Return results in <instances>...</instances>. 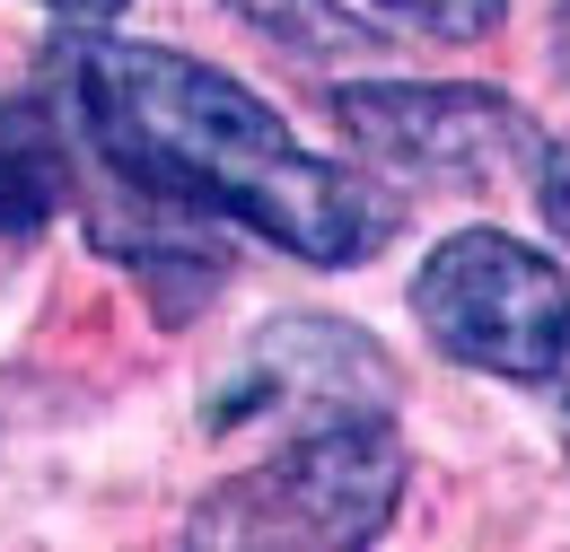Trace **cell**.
I'll use <instances>...</instances> for the list:
<instances>
[{"label":"cell","mask_w":570,"mask_h":552,"mask_svg":"<svg viewBox=\"0 0 570 552\" xmlns=\"http://www.w3.org/2000/svg\"><path fill=\"white\" fill-rule=\"evenodd\" d=\"M334 124L368 167L430 185V194H500L518 185L544 132L509 88H430V79H368L334 88Z\"/></svg>","instance_id":"4"},{"label":"cell","mask_w":570,"mask_h":552,"mask_svg":"<svg viewBox=\"0 0 570 552\" xmlns=\"http://www.w3.org/2000/svg\"><path fill=\"white\" fill-rule=\"evenodd\" d=\"M535 203H544V228L570 237V140H544V158H535Z\"/></svg>","instance_id":"9"},{"label":"cell","mask_w":570,"mask_h":552,"mask_svg":"<svg viewBox=\"0 0 570 552\" xmlns=\"http://www.w3.org/2000/svg\"><path fill=\"white\" fill-rule=\"evenodd\" d=\"M413 316L456 368L509 386H553L570 368V280L553 255L518 246L509 228H456L413 273Z\"/></svg>","instance_id":"3"},{"label":"cell","mask_w":570,"mask_h":552,"mask_svg":"<svg viewBox=\"0 0 570 552\" xmlns=\"http://www.w3.org/2000/svg\"><path fill=\"white\" fill-rule=\"evenodd\" d=\"M264 45H282L298 62H368L386 36L377 27H360L343 0H228Z\"/></svg>","instance_id":"7"},{"label":"cell","mask_w":570,"mask_h":552,"mask_svg":"<svg viewBox=\"0 0 570 552\" xmlns=\"http://www.w3.org/2000/svg\"><path fill=\"white\" fill-rule=\"evenodd\" d=\"M553 53H562V70H570V9H562V27H553Z\"/></svg>","instance_id":"11"},{"label":"cell","mask_w":570,"mask_h":552,"mask_svg":"<svg viewBox=\"0 0 570 552\" xmlns=\"http://www.w3.org/2000/svg\"><path fill=\"white\" fill-rule=\"evenodd\" d=\"M45 9H53L62 27H88V36H97V27H115V18L132 9V0H45Z\"/></svg>","instance_id":"10"},{"label":"cell","mask_w":570,"mask_h":552,"mask_svg":"<svg viewBox=\"0 0 570 552\" xmlns=\"http://www.w3.org/2000/svg\"><path fill=\"white\" fill-rule=\"evenodd\" d=\"M562 430H570V404H562Z\"/></svg>","instance_id":"12"},{"label":"cell","mask_w":570,"mask_h":552,"mask_svg":"<svg viewBox=\"0 0 570 552\" xmlns=\"http://www.w3.org/2000/svg\"><path fill=\"white\" fill-rule=\"evenodd\" d=\"M71 97L97 158L141 203L255 228L282 255L325 264V273L386 255V237L404 228V203L377 176L298 149L264 97H246L228 70L194 62V53L124 45L97 27V45H79L71 62Z\"/></svg>","instance_id":"1"},{"label":"cell","mask_w":570,"mask_h":552,"mask_svg":"<svg viewBox=\"0 0 570 552\" xmlns=\"http://www.w3.org/2000/svg\"><path fill=\"white\" fill-rule=\"evenodd\" d=\"M404 500V438L386 413L298 421L273 456L194 500V552H352L395 526Z\"/></svg>","instance_id":"2"},{"label":"cell","mask_w":570,"mask_h":552,"mask_svg":"<svg viewBox=\"0 0 570 552\" xmlns=\"http://www.w3.org/2000/svg\"><path fill=\"white\" fill-rule=\"evenodd\" d=\"M71 194V158L53 132L45 97H9L0 106V237H36Z\"/></svg>","instance_id":"6"},{"label":"cell","mask_w":570,"mask_h":552,"mask_svg":"<svg viewBox=\"0 0 570 552\" xmlns=\"http://www.w3.org/2000/svg\"><path fill=\"white\" fill-rule=\"evenodd\" d=\"M395 404V359L343 316H273L255 343L228 359L212 386V430L237 421H325V413H386Z\"/></svg>","instance_id":"5"},{"label":"cell","mask_w":570,"mask_h":552,"mask_svg":"<svg viewBox=\"0 0 570 552\" xmlns=\"http://www.w3.org/2000/svg\"><path fill=\"white\" fill-rule=\"evenodd\" d=\"M377 9L404 18L413 36H439V45H483L509 18V0H377Z\"/></svg>","instance_id":"8"}]
</instances>
